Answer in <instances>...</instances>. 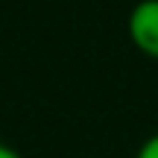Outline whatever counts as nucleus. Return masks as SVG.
<instances>
[{"instance_id":"1","label":"nucleus","mask_w":158,"mask_h":158,"mask_svg":"<svg viewBox=\"0 0 158 158\" xmlns=\"http://www.w3.org/2000/svg\"><path fill=\"white\" fill-rule=\"evenodd\" d=\"M129 38L143 56L158 59V0H141L129 12Z\"/></svg>"},{"instance_id":"2","label":"nucleus","mask_w":158,"mask_h":158,"mask_svg":"<svg viewBox=\"0 0 158 158\" xmlns=\"http://www.w3.org/2000/svg\"><path fill=\"white\" fill-rule=\"evenodd\" d=\"M135 158H158V132H155V135H149L147 141L141 143V149H138Z\"/></svg>"},{"instance_id":"3","label":"nucleus","mask_w":158,"mask_h":158,"mask_svg":"<svg viewBox=\"0 0 158 158\" xmlns=\"http://www.w3.org/2000/svg\"><path fill=\"white\" fill-rule=\"evenodd\" d=\"M0 158H21V152H18L15 147H9V143L0 141Z\"/></svg>"}]
</instances>
